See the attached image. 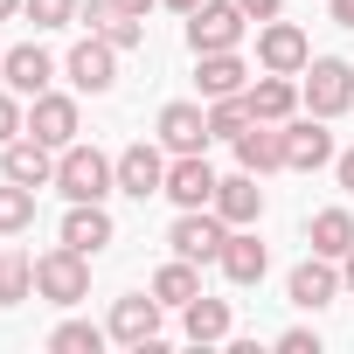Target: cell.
Wrapping results in <instances>:
<instances>
[{"mask_svg":"<svg viewBox=\"0 0 354 354\" xmlns=\"http://www.w3.org/2000/svg\"><path fill=\"white\" fill-rule=\"evenodd\" d=\"M56 188L70 195V202H104L111 188H118V160H104L97 146H63L56 153Z\"/></svg>","mask_w":354,"mask_h":354,"instance_id":"cell-1","label":"cell"},{"mask_svg":"<svg viewBox=\"0 0 354 354\" xmlns=\"http://www.w3.org/2000/svg\"><path fill=\"white\" fill-rule=\"evenodd\" d=\"M35 299H49V306H84V299H91V257L70 250V243L42 250V257H35Z\"/></svg>","mask_w":354,"mask_h":354,"instance_id":"cell-2","label":"cell"},{"mask_svg":"<svg viewBox=\"0 0 354 354\" xmlns=\"http://www.w3.org/2000/svg\"><path fill=\"white\" fill-rule=\"evenodd\" d=\"M299 97H306L313 118H340V111H354V63H340V56H313L306 77H299Z\"/></svg>","mask_w":354,"mask_h":354,"instance_id":"cell-3","label":"cell"},{"mask_svg":"<svg viewBox=\"0 0 354 354\" xmlns=\"http://www.w3.org/2000/svg\"><path fill=\"white\" fill-rule=\"evenodd\" d=\"M167 243H174V257H188V264H216L223 243H230V223L216 209H181L174 230H167Z\"/></svg>","mask_w":354,"mask_h":354,"instance_id":"cell-4","label":"cell"},{"mask_svg":"<svg viewBox=\"0 0 354 354\" xmlns=\"http://www.w3.org/2000/svg\"><path fill=\"white\" fill-rule=\"evenodd\" d=\"M250 28V15L236 8V0H202V8L188 15V49L195 56H216V49H236Z\"/></svg>","mask_w":354,"mask_h":354,"instance_id":"cell-5","label":"cell"},{"mask_svg":"<svg viewBox=\"0 0 354 354\" xmlns=\"http://www.w3.org/2000/svg\"><path fill=\"white\" fill-rule=\"evenodd\" d=\"M63 77H70L84 97H104V91L118 84V49H111L104 35H84V42L63 56Z\"/></svg>","mask_w":354,"mask_h":354,"instance_id":"cell-6","label":"cell"},{"mask_svg":"<svg viewBox=\"0 0 354 354\" xmlns=\"http://www.w3.org/2000/svg\"><path fill=\"white\" fill-rule=\"evenodd\" d=\"M257 63L278 70V77H306V63H313L306 28H299V21H264V28H257Z\"/></svg>","mask_w":354,"mask_h":354,"instance_id":"cell-7","label":"cell"},{"mask_svg":"<svg viewBox=\"0 0 354 354\" xmlns=\"http://www.w3.org/2000/svg\"><path fill=\"white\" fill-rule=\"evenodd\" d=\"M28 132L42 139V146H77V132H84V118H77V97L70 91H42V97H28Z\"/></svg>","mask_w":354,"mask_h":354,"instance_id":"cell-8","label":"cell"},{"mask_svg":"<svg viewBox=\"0 0 354 354\" xmlns=\"http://www.w3.org/2000/svg\"><path fill=\"white\" fill-rule=\"evenodd\" d=\"M160 299L153 292H125V299H111V319H104V333L118 340V347H146V340H160Z\"/></svg>","mask_w":354,"mask_h":354,"instance_id":"cell-9","label":"cell"},{"mask_svg":"<svg viewBox=\"0 0 354 354\" xmlns=\"http://www.w3.org/2000/svg\"><path fill=\"white\" fill-rule=\"evenodd\" d=\"M0 174L21 181V188H56V146H42L35 132H21V139L0 146Z\"/></svg>","mask_w":354,"mask_h":354,"instance_id":"cell-10","label":"cell"},{"mask_svg":"<svg viewBox=\"0 0 354 354\" xmlns=\"http://www.w3.org/2000/svg\"><path fill=\"white\" fill-rule=\"evenodd\" d=\"M333 118H285V167L292 174H319L326 160H333V132H326Z\"/></svg>","mask_w":354,"mask_h":354,"instance_id":"cell-11","label":"cell"},{"mask_svg":"<svg viewBox=\"0 0 354 354\" xmlns=\"http://www.w3.org/2000/svg\"><path fill=\"white\" fill-rule=\"evenodd\" d=\"M118 195H132V202H146V195H167V153H160V146L132 139V146L118 153Z\"/></svg>","mask_w":354,"mask_h":354,"instance_id":"cell-12","label":"cell"},{"mask_svg":"<svg viewBox=\"0 0 354 354\" xmlns=\"http://www.w3.org/2000/svg\"><path fill=\"white\" fill-rule=\"evenodd\" d=\"M167 202L174 209H209L216 202V167L202 153H174L167 160Z\"/></svg>","mask_w":354,"mask_h":354,"instance_id":"cell-13","label":"cell"},{"mask_svg":"<svg viewBox=\"0 0 354 354\" xmlns=\"http://www.w3.org/2000/svg\"><path fill=\"white\" fill-rule=\"evenodd\" d=\"M209 111L202 104H188V97H174V104H160V146L167 153H209Z\"/></svg>","mask_w":354,"mask_h":354,"instance_id":"cell-14","label":"cell"},{"mask_svg":"<svg viewBox=\"0 0 354 354\" xmlns=\"http://www.w3.org/2000/svg\"><path fill=\"white\" fill-rule=\"evenodd\" d=\"M0 77H8V91H21V97H42V91L56 84V56H49L42 42L0 49Z\"/></svg>","mask_w":354,"mask_h":354,"instance_id":"cell-15","label":"cell"},{"mask_svg":"<svg viewBox=\"0 0 354 354\" xmlns=\"http://www.w3.org/2000/svg\"><path fill=\"white\" fill-rule=\"evenodd\" d=\"M209 209H216L230 230H250V223L264 216V188H257V174H250V167H236L230 181H216V202H209Z\"/></svg>","mask_w":354,"mask_h":354,"instance_id":"cell-16","label":"cell"},{"mask_svg":"<svg viewBox=\"0 0 354 354\" xmlns=\"http://www.w3.org/2000/svg\"><path fill=\"white\" fill-rule=\"evenodd\" d=\"M77 21H84L91 35H104V42H111L118 56L146 42V15H125V8H118V0H91V8H77Z\"/></svg>","mask_w":354,"mask_h":354,"instance_id":"cell-17","label":"cell"},{"mask_svg":"<svg viewBox=\"0 0 354 354\" xmlns=\"http://www.w3.org/2000/svg\"><path fill=\"white\" fill-rule=\"evenodd\" d=\"M230 146H236V167H250L257 181L285 167V125H264V118H250V125H243Z\"/></svg>","mask_w":354,"mask_h":354,"instance_id":"cell-18","label":"cell"},{"mask_svg":"<svg viewBox=\"0 0 354 354\" xmlns=\"http://www.w3.org/2000/svg\"><path fill=\"white\" fill-rule=\"evenodd\" d=\"M63 243H70V250H84V257H97L104 243H118L111 209H104V202H70V216H63Z\"/></svg>","mask_w":354,"mask_h":354,"instance_id":"cell-19","label":"cell"},{"mask_svg":"<svg viewBox=\"0 0 354 354\" xmlns=\"http://www.w3.org/2000/svg\"><path fill=\"white\" fill-rule=\"evenodd\" d=\"M285 292H292V306H306V313H319V306H333V299H340L347 285H340V271H333V257H319V250H313V257H306V264L292 271V285H285Z\"/></svg>","mask_w":354,"mask_h":354,"instance_id":"cell-20","label":"cell"},{"mask_svg":"<svg viewBox=\"0 0 354 354\" xmlns=\"http://www.w3.org/2000/svg\"><path fill=\"white\" fill-rule=\"evenodd\" d=\"M243 97H250V111H257L264 125H285V118H299V104H306V97H299V77H278V70H264Z\"/></svg>","mask_w":354,"mask_h":354,"instance_id":"cell-21","label":"cell"},{"mask_svg":"<svg viewBox=\"0 0 354 354\" xmlns=\"http://www.w3.org/2000/svg\"><path fill=\"white\" fill-rule=\"evenodd\" d=\"M216 264H223V278H230V285H257V278L271 271V250L257 243V223H250V230H230V243H223V257H216Z\"/></svg>","mask_w":354,"mask_h":354,"instance_id":"cell-22","label":"cell"},{"mask_svg":"<svg viewBox=\"0 0 354 354\" xmlns=\"http://www.w3.org/2000/svg\"><path fill=\"white\" fill-rule=\"evenodd\" d=\"M195 84H202V97H236V91H250V70L236 49H216V56H195Z\"/></svg>","mask_w":354,"mask_h":354,"instance_id":"cell-23","label":"cell"},{"mask_svg":"<svg viewBox=\"0 0 354 354\" xmlns=\"http://www.w3.org/2000/svg\"><path fill=\"white\" fill-rule=\"evenodd\" d=\"M181 326H188V340L195 347H216V340H230V299H188L181 306Z\"/></svg>","mask_w":354,"mask_h":354,"instance_id":"cell-24","label":"cell"},{"mask_svg":"<svg viewBox=\"0 0 354 354\" xmlns=\"http://www.w3.org/2000/svg\"><path fill=\"white\" fill-rule=\"evenodd\" d=\"M146 292H153L160 306H174V313H181L188 299H202V271H195L188 257H174V264H160V271H153V285H146Z\"/></svg>","mask_w":354,"mask_h":354,"instance_id":"cell-25","label":"cell"},{"mask_svg":"<svg viewBox=\"0 0 354 354\" xmlns=\"http://www.w3.org/2000/svg\"><path fill=\"white\" fill-rule=\"evenodd\" d=\"M306 236H313V250H319V257H333V264H340V257L354 250V216H347V209H319Z\"/></svg>","mask_w":354,"mask_h":354,"instance_id":"cell-26","label":"cell"},{"mask_svg":"<svg viewBox=\"0 0 354 354\" xmlns=\"http://www.w3.org/2000/svg\"><path fill=\"white\" fill-rule=\"evenodd\" d=\"M21 299H35V257L0 243V306H21Z\"/></svg>","mask_w":354,"mask_h":354,"instance_id":"cell-27","label":"cell"},{"mask_svg":"<svg viewBox=\"0 0 354 354\" xmlns=\"http://www.w3.org/2000/svg\"><path fill=\"white\" fill-rule=\"evenodd\" d=\"M28 223H35V188H21V181L0 174V236H21Z\"/></svg>","mask_w":354,"mask_h":354,"instance_id":"cell-28","label":"cell"},{"mask_svg":"<svg viewBox=\"0 0 354 354\" xmlns=\"http://www.w3.org/2000/svg\"><path fill=\"white\" fill-rule=\"evenodd\" d=\"M250 118H257V111H250L243 91H236V97H209V132H216V139H236Z\"/></svg>","mask_w":354,"mask_h":354,"instance_id":"cell-29","label":"cell"},{"mask_svg":"<svg viewBox=\"0 0 354 354\" xmlns=\"http://www.w3.org/2000/svg\"><path fill=\"white\" fill-rule=\"evenodd\" d=\"M104 340H111V333H104V326H91V319H63V326L49 333V347H56V354H97Z\"/></svg>","mask_w":354,"mask_h":354,"instance_id":"cell-30","label":"cell"},{"mask_svg":"<svg viewBox=\"0 0 354 354\" xmlns=\"http://www.w3.org/2000/svg\"><path fill=\"white\" fill-rule=\"evenodd\" d=\"M77 8H84V0H21V15H28L35 28H70Z\"/></svg>","mask_w":354,"mask_h":354,"instance_id":"cell-31","label":"cell"},{"mask_svg":"<svg viewBox=\"0 0 354 354\" xmlns=\"http://www.w3.org/2000/svg\"><path fill=\"white\" fill-rule=\"evenodd\" d=\"M28 132V111H21V91H0V146Z\"/></svg>","mask_w":354,"mask_h":354,"instance_id":"cell-32","label":"cell"},{"mask_svg":"<svg viewBox=\"0 0 354 354\" xmlns=\"http://www.w3.org/2000/svg\"><path fill=\"white\" fill-rule=\"evenodd\" d=\"M278 347H285V354H319V333H306V326H292V333H278Z\"/></svg>","mask_w":354,"mask_h":354,"instance_id":"cell-33","label":"cell"},{"mask_svg":"<svg viewBox=\"0 0 354 354\" xmlns=\"http://www.w3.org/2000/svg\"><path fill=\"white\" fill-rule=\"evenodd\" d=\"M236 8H243L250 21H278V15H285V0H236Z\"/></svg>","mask_w":354,"mask_h":354,"instance_id":"cell-34","label":"cell"},{"mask_svg":"<svg viewBox=\"0 0 354 354\" xmlns=\"http://www.w3.org/2000/svg\"><path fill=\"white\" fill-rule=\"evenodd\" d=\"M333 174H340V188L354 195V146H347V153H333Z\"/></svg>","mask_w":354,"mask_h":354,"instance_id":"cell-35","label":"cell"},{"mask_svg":"<svg viewBox=\"0 0 354 354\" xmlns=\"http://www.w3.org/2000/svg\"><path fill=\"white\" fill-rule=\"evenodd\" d=\"M326 15H333L340 28H354V0H326Z\"/></svg>","mask_w":354,"mask_h":354,"instance_id":"cell-36","label":"cell"},{"mask_svg":"<svg viewBox=\"0 0 354 354\" xmlns=\"http://www.w3.org/2000/svg\"><path fill=\"white\" fill-rule=\"evenodd\" d=\"M160 8H174V15H181V21H188V15L202 8V0H160Z\"/></svg>","mask_w":354,"mask_h":354,"instance_id":"cell-37","label":"cell"},{"mask_svg":"<svg viewBox=\"0 0 354 354\" xmlns=\"http://www.w3.org/2000/svg\"><path fill=\"white\" fill-rule=\"evenodd\" d=\"M340 285H347V292H354V250H347V257H340Z\"/></svg>","mask_w":354,"mask_h":354,"instance_id":"cell-38","label":"cell"},{"mask_svg":"<svg viewBox=\"0 0 354 354\" xmlns=\"http://www.w3.org/2000/svg\"><path fill=\"white\" fill-rule=\"evenodd\" d=\"M118 8H125V15H146V8H160V0H118Z\"/></svg>","mask_w":354,"mask_h":354,"instance_id":"cell-39","label":"cell"},{"mask_svg":"<svg viewBox=\"0 0 354 354\" xmlns=\"http://www.w3.org/2000/svg\"><path fill=\"white\" fill-rule=\"evenodd\" d=\"M8 15H21V0H0V21H8Z\"/></svg>","mask_w":354,"mask_h":354,"instance_id":"cell-40","label":"cell"}]
</instances>
